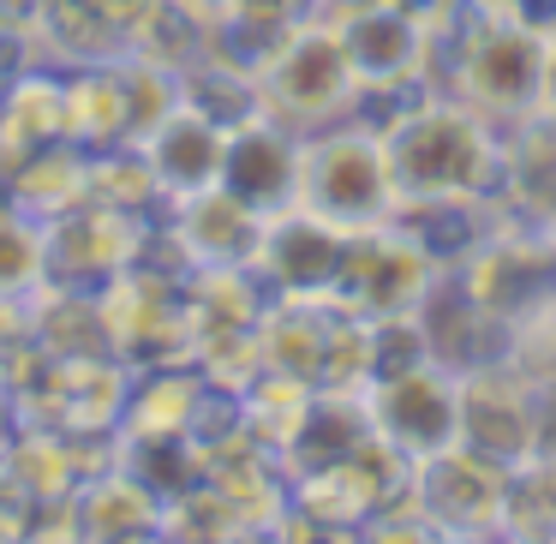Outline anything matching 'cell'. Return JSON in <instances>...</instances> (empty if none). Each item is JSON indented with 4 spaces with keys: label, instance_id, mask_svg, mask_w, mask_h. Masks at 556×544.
I'll use <instances>...</instances> for the list:
<instances>
[{
    "label": "cell",
    "instance_id": "11",
    "mask_svg": "<svg viewBox=\"0 0 556 544\" xmlns=\"http://www.w3.org/2000/svg\"><path fill=\"white\" fill-rule=\"evenodd\" d=\"M341 264H348V228L293 204L264 222V245H257L252 269L269 288V300H336Z\"/></svg>",
    "mask_w": 556,
    "mask_h": 544
},
{
    "label": "cell",
    "instance_id": "20",
    "mask_svg": "<svg viewBox=\"0 0 556 544\" xmlns=\"http://www.w3.org/2000/svg\"><path fill=\"white\" fill-rule=\"evenodd\" d=\"M551 25H556V7H551Z\"/></svg>",
    "mask_w": 556,
    "mask_h": 544
},
{
    "label": "cell",
    "instance_id": "8",
    "mask_svg": "<svg viewBox=\"0 0 556 544\" xmlns=\"http://www.w3.org/2000/svg\"><path fill=\"white\" fill-rule=\"evenodd\" d=\"M460 443L503 467H527L544 448V395L539 377L503 353L491 365L460 371Z\"/></svg>",
    "mask_w": 556,
    "mask_h": 544
},
{
    "label": "cell",
    "instance_id": "12",
    "mask_svg": "<svg viewBox=\"0 0 556 544\" xmlns=\"http://www.w3.org/2000/svg\"><path fill=\"white\" fill-rule=\"evenodd\" d=\"M300 168H305V132H293L276 114H245L228 126V156H222V192H233L257 216H281L300 204Z\"/></svg>",
    "mask_w": 556,
    "mask_h": 544
},
{
    "label": "cell",
    "instance_id": "1",
    "mask_svg": "<svg viewBox=\"0 0 556 544\" xmlns=\"http://www.w3.org/2000/svg\"><path fill=\"white\" fill-rule=\"evenodd\" d=\"M551 66L556 25L539 13H496L479 0H448L431 13L425 85L472 102L503 132L551 109Z\"/></svg>",
    "mask_w": 556,
    "mask_h": 544
},
{
    "label": "cell",
    "instance_id": "18",
    "mask_svg": "<svg viewBox=\"0 0 556 544\" xmlns=\"http://www.w3.org/2000/svg\"><path fill=\"white\" fill-rule=\"evenodd\" d=\"M186 7H198V13H210V18H216L222 7H228V0H186Z\"/></svg>",
    "mask_w": 556,
    "mask_h": 544
},
{
    "label": "cell",
    "instance_id": "5",
    "mask_svg": "<svg viewBox=\"0 0 556 544\" xmlns=\"http://www.w3.org/2000/svg\"><path fill=\"white\" fill-rule=\"evenodd\" d=\"M443 276H448V264L395 216V222L348 233V264H341L336 300L353 305L359 317H371V324L419 317V305L431 300V288Z\"/></svg>",
    "mask_w": 556,
    "mask_h": 544
},
{
    "label": "cell",
    "instance_id": "19",
    "mask_svg": "<svg viewBox=\"0 0 556 544\" xmlns=\"http://www.w3.org/2000/svg\"><path fill=\"white\" fill-rule=\"evenodd\" d=\"M551 109H556V66H551Z\"/></svg>",
    "mask_w": 556,
    "mask_h": 544
},
{
    "label": "cell",
    "instance_id": "2",
    "mask_svg": "<svg viewBox=\"0 0 556 544\" xmlns=\"http://www.w3.org/2000/svg\"><path fill=\"white\" fill-rule=\"evenodd\" d=\"M401 204H503V126L448 90H413L383 121Z\"/></svg>",
    "mask_w": 556,
    "mask_h": 544
},
{
    "label": "cell",
    "instance_id": "13",
    "mask_svg": "<svg viewBox=\"0 0 556 544\" xmlns=\"http://www.w3.org/2000/svg\"><path fill=\"white\" fill-rule=\"evenodd\" d=\"M138 150H144V162H150V174H156L162 198H168V204H180V198H192V192L222 186L228 121H216V114L198 109V102H180V109H174L156 132L138 138Z\"/></svg>",
    "mask_w": 556,
    "mask_h": 544
},
{
    "label": "cell",
    "instance_id": "6",
    "mask_svg": "<svg viewBox=\"0 0 556 544\" xmlns=\"http://www.w3.org/2000/svg\"><path fill=\"white\" fill-rule=\"evenodd\" d=\"M359 395L371 413V431L395 443L413 467L460 443V371H448L431 353L395 371H377Z\"/></svg>",
    "mask_w": 556,
    "mask_h": 544
},
{
    "label": "cell",
    "instance_id": "17",
    "mask_svg": "<svg viewBox=\"0 0 556 544\" xmlns=\"http://www.w3.org/2000/svg\"><path fill=\"white\" fill-rule=\"evenodd\" d=\"M539 395H544V448H556V371L539 377ZM539 448V455H544Z\"/></svg>",
    "mask_w": 556,
    "mask_h": 544
},
{
    "label": "cell",
    "instance_id": "9",
    "mask_svg": "<svg viewBox=\"0 0 556 544\" xmlns=\"http://www.w3.org/2000/svg\"><path fill=\"white\" fill-rule=\"evenodd\" d=\"M336 18L341 42H348L353 73L365 90H407L425 85V54H431V18L413 13L407 0H353Z\"/></svg>",
    "mask_w": 556,
    "mask_h": 544
},
{
    "label": "cell",
    "instance_id": "3",
    "mask_svg": "<svg viewBox=\"0 0 556 544\" xmlns=\"http://www.w3.org/2000/svg\"><path fill=\"white\" fill-rule=\"evenodd\" d=\"M300 210L359 233L401 216V180L389 162L383 126L365 114L336 121L324 132H305V168H300Z\"/></svg>",
    "mask_w": 556,
    "mask_h": 544
},
{
    "label": "cell",
    "instance_id": "4",
    "mask_svg": "<svg viewBox=\"0 0 556 544\" xmlns=\"http://www.w3.org/2000/svg\"><path fill=\"white\" fill-rule=\"evenodd\" d=\"M257 102H264V114L288 121L293 132H324V126L359 114L365 78L353 73L336 18L312 13L269 49V61L257 66Z\"/></svg>",
    "mask_w": 556,
    "mask_h": 544
},
{
    "label": "cell",
    "instance_id": "10",
    "mask_svg": "<svg viewBox=\"0 0 556 544\" xmlns=\"http://www.w3.org/2000/svg\"><path fill=\"white\" fill-rule=\"evenodd\" d=\"M156 240L186 276H198V269H252L257 245H264V216L245 210L233 192L210 186V192H192L162 210Z\"/></svg>",
    "mask_w": 556,
    "mask_h": 544
},
{
    "label": "cell",
    "instance_id": "15",
    "mask_svg": "<svg viewBox=\"0 0 556 544\" xmlns=\"http://www.w3.org/2000/svg\"><path fill=\"white\" fill-rule=\"evenodd\" d=\"M503 216L556 228V109L503 132Z\"/></svg>",
    "mask_w": 556,
    "mask_h": 544
},
{
    "label": "cell",
    "instance_id": "21",
    "mask_svg": "<svg viewBox=\"0 0 556 544\" xmlns=\"http://www.w3.org/2000/svg\"><path fill=\"white\" fill-rule=\"evenodd\" d=\"M317 13H324V0H317Z\"/></svg>",
    "mask_w": 556,
    "mask_h": 544
},
{
    "label": "cell",
    "instance_id": "7",
    "mask_svg": "<svg viewBox=\"0 0 556 544\" xmlns=\"http://www.w3.org/2000/svg\"><path fill=\"white\" fill-rule=\"evenodd\" d=\"M508 484H515V467L455 443L413 467V503H419L431 539H460V544L503 539L508 532Z\"/></svg>",
    "mask_w": 556,
    "mask_h": 544
},
{
    "label": "cell",
    "instance_id": "16",
    "mask_svg": "<svg viewBox=\"0 0 556 544\" xmlns=\"http://www.w3.org/2000/svg\"><path fill=\"white\" fill-rule=\"evenodd\" d=\"M49 288V233L25 210H0V305H25Z\"/></svg>",
    "mask_w": 556,
    "mask_h": 544
},
{
    "label": "cell",
    "instance_id": "14",
    "mask_svg": "<svg viewBox=\"0 0 556 544\" xmlns=\"http://www.w3.org/2000/svg\"><path fill=\"white\" fill-rule=\"evenodd\" d=\"M419 329H425L431 359H443L448 371H472V365H491V359H503V353H515V329L484 312V305L460 288L455 269H448L431 288V300L419 305Z\"/></svg>",
    "mask_w": 556,
    "mask_h": 544
}]
</instances>
